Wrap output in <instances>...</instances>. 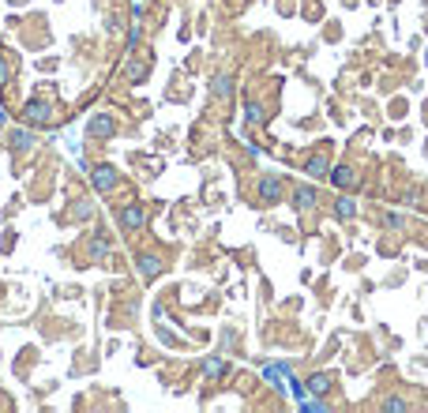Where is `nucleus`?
I'll use <instances>...</instances> for the list:
<instances>
[{"label":"nucleus","instance_id":"obj_2","mask_svg":"<svg viewBox=\"0 0 428 413\" xmlns=\"http://www.w3.org/2000/svg\"><path fill=\"white\" fill-rule=\"evenodd\" d=\"M117 222H120V229H124V233H139V229L147 226L143 203H124V207L117 210Z\"/></svg>","mask_w":428,"mask_h":413},{"label":"nucleus","instance_id":"obj_13","mask_svg":"<svg viewBox=\"0 0 428 413\" xmlns=\"http://www.w3.org/2000/svg\"><path fill=\"white\" fill-rule=\"evenodd\" d=\"M304 173H308L312 180L327 177V158H323V154H315V158H308V165H304Z\"/></svg>","mask_w":428,"mask_h":413},{"label":"nucleus","instance_id":"obj_21","mask_svg":"<svg viewBox=\"0 0 428 413\" xmlns=\"http://www.w3.org/2000/svg\"><path fill=\"white\" fill-rule=\"evenodd\" d=\"M384 410H406V402H402V398H387Z\"/></svg>","mask_w":428,"mask_h":413},{"label":"nucleus","instance_id":"obj_4","mask_svg":"<svg viewBox=\"0 0 428 413\" xmlns=\"http://www.w3.org/2000/svg\"><path fill=\"white\" fill-rule=\"evenodd\" d=\"M256 196H259V203H282V180L274 177V173H263L259 177V185H256Z\"/></svg>","mask_w":428,"mask_h":413},{"label":"nucleus","instance_id":"obj_10","mask_svg":"<svg viewBox=\"0 0 428 413\" xmlns=\"http://www.w3.org/2000/svg\"><path fill=\"white\" fill-rule=\"evenodd\" d=\"M135 267H139V274H143L147 282H154L158 274H162V260H158V255H139Z\"/></svg>","mask_w":428,"mask_h":413},{"label":"nucleus","instance_id":"obj_14","mask_svg":"<svg viewBox=\"0 0 428 413\" xmlns=\"http://www.w3.org/2000/svg\"><path fill=\"white\" fill-rule=\"evenodd\" d=\"M304 391H312V394H327V391H331V376H323V372H320V376H312V380L304 383Z\"/></svg>","mask_w":428,"mask_h":413},{"label":"nucleus","instance_id":"obj_8","mask_svg":"<svg viewBox=\"0 0 428 413\" xmlns=\"http://www.w3.org/2000/svg\"><path fill=\"white\" fill-rule=\"evenodd\" d=\"M315 203H320V192H315V185H301V188H293V207L301 210H312Z\"/></svg>","mask_w":428,"mask_h":413},{"label":"nucleus","instance_id":"obj_18","mask_svg":"<svg viewBox=\"0 0 428 413\" xmlns=\"http://www.w3.org/2000/svg\"><path fill=\"white\" fill-rule=\"evenodd\" d=\"M245 117H248L252 124H256V121H263V106H259V102H248V106H245Z\"/></svg>","mask_w":428,"mask_h":413},{"label":"nucleus","instance_id":"obj_9","mask_svg":"<svg viewBox=\"0 0 428 413\" xmlns=\"http://www.w3.org/2000/svg\"><path fill=\"white\" fill-rule=\"evenodd\" d=\"M233 76H226V71H218V76L211 79V94L214 98H233Z\"/></svg>","mask_w":428,"mask_h":413},{"label":"nucleus","instance_id":"obj_15","mask_svg":"<svg viewBox=\"0 0 428 413\" xmlns=\"http://www.w3.org/2000/svg\"><path fill=\"white\" fill-rule=\"evenodd\" d=\"M87 218H94V203H87V199H76V222H87Z\"/></svg>","mask_w":428,"mask_h":413},{"label":"nucleus","instance_id":"obj_3","mask_svg":"<svg viewBox=\"0 0 428 413\" xmlns=\"http://www.w3.org/2000/svg\"><path fill=\"white\" fill-rule=\"evenodd\" d=\"M90 185H94V192H101V196H106V192H113L117 188V169H113V165H106V162H101V165H90Z\"/></svg>","mask_w":428,"mask_h":413},{"label":"nucleus","instance_id":"obj_12","mask_svg":"<svg viewBox=\"0 0 428 413\" xmlns=\"http://www.w3.org/2000/svg\"><path fill=\"white\" fill-rule=\"evenodd\" d=\"M357 214V203H353L349 196H338L334 199V218H342V222H346V218H353Z\"/></svg>","mask_w":428,"mask_h":413},{"label":"nucleus","instance_id":"obj_17","mask_svg":"<svg viewBox=\"0 0 428 413\" xmlns=\"http://www.w3.org/2000/svg\"><path fill=\"white\" fill-rule=\"evenodd\" d=\"M12 83V64H8V57L0 53V87H8Z\"/></svg>","mask_w":428,"mask_h":413},{"label":"nucleus","instance_id":"obj_1","mask_svg":"<svg viewBox=\"0 0 428 413\" xmlns=\"http://www.w3.org/2000/svg\"><path fill=\"white\" fill-rule=\"evenodd\" d=\"M53 102H45V98H31V102L23 106V124L26 128H49L53 124Z\"/></svg>","mask_w":428,"mask_h":413},{"label":"nucleus","instance_id":"obj_16","mask_svg":"<svg viewBox=\"0 0 428 413\" xmlns=\"http://www.w3.org/2000/svg\"><path fill=\"white\" fill-rule=\"evenodd\" d=\"M203 372H207L211 380H214V376H222V372H226V361H222V357H211V361L203 364Z\"/></svg>","mask_w":428,"mask_h":413},{"label":"nucleus","instance_id":"obj_19","mask_svg":"<svg viewBox=\"0 0 428 413\" xmlns=\"http://www.w3.org/2000/svg\"><path fill=\"white\" fill-rule=\"evenodd\" d=\"M304 410H308V413H327V402H323V398H315V402H304Z\"/></svg>","mask_w":428,"mask_h":413},{"label":"nucleus","instance_id":"obj_20","mask_svg":"<svg viewBox=\"0 0 428 413\" xmlns=\"http://www.w3.org/2000/svg\"><path fill=\"white\" fill-rule=\"evenodd\" d=\"M384 222H387L390 229H402V214H387V218H384Z\"/></svg>","mask_w":428,"mask_h":413},{"label":"nucleus","instance_id":"obj_11","mask_svg":"<svg viewBox=\"0 0 428 413\" xmlns=\"http://www.w3.org/2000/svg\"><path fill=\"white\" fill-rule=\"evenodd\" d=\"M109 248H113V241H109L106 233H94V241H90V260L101 263V260L109 255Z\"/></svg>","mask_w":428,"mask_h":413},{"label":"nucleus","instance_id":"obj_7","mask_svg":"<svg viewBox=\"0 0 428 413\" xmlns=\"http://www.w3.org/2000/svg\"><path fill=\"white\" fill-rule=\"evenodd\" d=\"M327 180H331L338 192H353V188H357V173H353L349 165H334V169L327 173Z\"/></svg>","mask_w":428,"mask_h":413},{"label":"nucleus","instance_id":"obj_5","mask_svg":"<svg viewBox=\"0 0 428 413\" xmlns=\"http://www.w3.org/2000/svg\"><path fill=\"white\" fill-rule=\"evenodd\" d=\"M113 132H117L113 113H94V117L87 121V135H90V140H109Z\"/></svg>","mask_w":428,"mask_h":413},{"label":"nucleus","instance_id":"obj_22","mask_svg":"<svg viewBox=\"0 0 428 413\" xmlns=\"http://www.w3.org/2000/svg\"><path fill=\"white\" fill-rule=\"evenodd\" d=\"M8 124V113H4V109H0V128H4Z\"/></svg>","mask_w":428,"mask_h":413},{"label":"nucleus","instance_id":"obj_6","mask_svg":"<svg viewBox=\"0 0 428 413\" xmlns=\"http://www.w3.org/2000/svg\"><path fill=\"white\" fill-rule=\"evenodd\" d=\"M34 128H12V132H8V146H12V154H26V151H34Z\"/></svg>","mask_w":428,"mask_h":413}]
</instances>
